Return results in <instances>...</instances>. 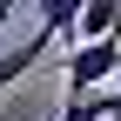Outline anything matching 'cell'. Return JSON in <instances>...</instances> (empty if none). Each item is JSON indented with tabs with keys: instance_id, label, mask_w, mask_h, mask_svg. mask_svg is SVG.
I'll list each match as a JSON object with an SVG mask.
<instances>
[{
	"instance_id": "cell-1",
	"label": "cell",
	"mask_w": 121,
	"mask_h": 121,
	"mask_svg": "<svg viewBox=\"0 0 121 121\" xmlns=\"http://www.w3.org/2000/svg\"><path fill=\"white\" fill-rule=\"evenodd\" d=\"M94 40H121V7H114V0H94V7H81L74 47H94Z\"/></svg>"
},
{
	"instance_id": "cell-2",
	"label": "cell",
	"mask_w": 121,
	"mask_h": 121,
	"mask_svg": "<svg viewBox=\"0 0 121 121\" xmlns=\"http://www.w3.org/2000/svg\"><path fill=\"white\" fill-rule=\"evenodd\" d=\"M7 20H13V0H0V27H7Z\"/></svg>"
}]
</instances>
